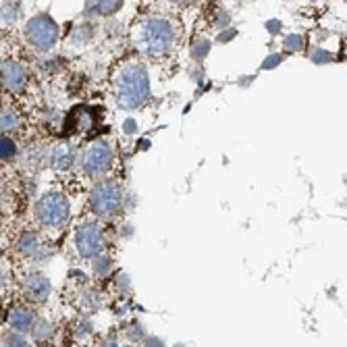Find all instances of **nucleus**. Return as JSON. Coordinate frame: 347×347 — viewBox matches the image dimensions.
<instances>
[{"label": "nucleus", "mask_w": 347, "mask_h": 347, "mask_svg": "<svg viewBox=\"0 0 347 347\" xmlns=\"http://www.w3.org/2000/svg\"><path fill=\"white\" fill-rule=\"evenodd\" d=\"M233 36H235V29H227V31H223V33H221L219 40H221V42H229Z\"/></svg>", "instance_id": "21"}, {"label": "nucleus", "mask_w": 347, "mask_h": 347, "mask_svg": "<svg viewBox=\"0 0 347 347\" xmlns=\"http://www.w3.org/2000/svg\"><path fill=\"white\" fill-rule=\"evenodd\" d=\"M52 167L56 171H67L73 167V160H75V154L71 150V146L69 144H58L54 146V150H52Z\"/></svg>", "instance_id": "9"}, {"label": "nucleus", "mask_w": 347, "mask_h": 347, "mask_svg": "<svg viewBox=\"0 0 347 347\" xmlns=\"http://www.w3.org/2000/svg\"><path fill=\"white\" fill-rule=\"evenodd\" d=\"M90 6L92 13H100V15H108V13H115L121 8V2H117V0H112V2H92V4H85Z\"/></svg>", "instance_id": "11"}, {"label": "nucleus", "mask_w": 347, "mask_h": 347, "mask_svg": "<svg viewBox=\"0 0 347 347\" xmlns=\"http://www.w3.org/2000/svg\"><path fill=\"white\" fill-rule=\"evenodd\" d=\"M303 46V38L301 36H289L285 40V48L287 50H299Z\"/></svg>", "instance_id": "17"}, {"label": "nucleus", "mask_w": 347, "mask_h": 347, "mask_svg": "<svg viewBox=\"0 0 347 347\" xmlns=\"http://www.w3.org/2000/svg\"><path fill=\"white\" fill-rule=\"evenodd\" d=\"M279 63H281V56H279V54H273V58H266V60H264L262 67H264V69H273V67H276Z\"/></svg>", "instance_id": "19"}, {"label": "nucleus", "mask_w": 347, "mask_h": 347, "mask_svg": "<svg viewBox=\"0 0 347 347\" xmlns=\"http://www.w3.org/2000/svg\"><path fill=\"white\" fill-rule=\"evenodd\" d=\"M25 36L38 50H48L58 40V25L48 15H38L27 23Z\"/></svg>", "instance_id": "5"}, {"label": "nucleus", "mask_w": 347, "mask_h": 347, "mask_svg": "<svg viewBox=\"0 0 347 347\" xmlns=\"http://www.w3.org/2000/svg\"><path fill=\"white\" fill-rule=\"evenodd\" d=\"M123 129H125V133H133L135 129H137V125H135V121L133 119H129V121H125V125H123Z\"/></svg>", "instance_id": "20"}, {"label": "nucleus", "mask_w": 347, "mask_h": 347, "mask_svg": "<svg viewBox=\"0 0 347 347\" xmlns=\"http://www.w3.org/2000/svg\"><path fill=\"white\" fill-rule=\"evenodd\" d=\"M38 249H40V239L36 235H23L19 239V251L25 256H36L38 254Z\"/></svg>", "instance_id": "10"}, {"label": "nucleus", "mask_w": 347, "mask_h": 347, "mask_svg": "<svg viewBox=\"0 0 347 347\" xmlns=\"http://www.w3.org/2000/svg\"><path fill=\"white\" fill-rule=\"evenodd\" d=\"M208 50H210V42H208V40H198L196 44L192 46V56L194 58H204L208 54Z\"/></svg>", "instance_id": "16"}, {"label": "nucleus", "mask_w": 347, "mask_h": 347, "mask_svg": "<svg viewBox=\"0 0 347 347\" xmlns=\"http://www.w3.org/2000/svg\"><path fill=\"white\" fill-rule=\"evenodd\" d=\"M29 287L33 289V293H38L40 297H44V296H48L50 285H48V281H46L42 274H33V276H31V285H29Z\"/></svg>", "instance_id": "12"}, {"label": "nucleus", "mask_w": 347, "mask_h": 347, "mask_svg": "<svg viewBox=\"0 0 347 347\" xmlns=\"http://www.w3.org/2000/svg\"><path fill=\"white\" fill-rule=\"evenodd\" d=\"M15 324H17V326H19V324H21V326L27 324V314H17V316H15Z\"/></svg>", "instance_id": "22"}, {"label": "nucleus", "mask_w": 347, "mask_h": 347, "mask_svg": "<svg viewBox=\"0 0 347 347\" xmlns=\"http://www.w3.org/2000/svg\"><path fill=\"white\" fill-rule=\"evenodd\" d=\"M133 42L137 50L148 58L167 56L173 48V42H175V27L169 19L150 17V19H144L135 27Z\"/></svg>", "instance_id": "2"}, {"label": "nucleus", "mask_w": 347, "mask_h": 347, "mask_svg": "<svg viewBox=\"0 0 347 347\" xmlns=\"http://www.w3.org/2000/svg\"><path fill=\"white\" fill-rule=\"evenodd\" d=\"M75 248L81 258L98 256L104 248V233L100 229V224H96L94 221L81 223L75 231Z\"/></svg>", "instance_id": "6"}, {"label": "nucleus", "mask_w": 347, "mask_h": 347, "mask_svg": "<svg viewBox=\"0 0 347 347\" xmlns=\"http://www.w3.org/2000/svg\"><path fill=\"white\" fill-rule=\"evenodd\" d=\"M123 204V189L115 181H104L98 183L90 194V206L98 216L115 214Z\"/></svg>", "instance_id": "3"}, {"label": "nucleus", "mask_w": 347, "mask_h": 347, "mask_svg": "<svg viewBox=\"0 0 347 347\" xmlns=\"http://www.w3.org/2000/svg\"><path fill=\"white\" fill-rule=\"evenodd\" d=\"M110 162H112V148L104 140L92 142L81 152V169L88 175H102L104 171L110 169Z\"/></svg>", "instance_id": "7"}, {"label": "nucleus", "mask_w": 347, "mask_h": 347, "mask_svg": "<svg viewBox=\"0 0 347 347\" xmlns=\"http://www.w3.org/2000/svg\"><path fill=\"white\" fill-rule=\"evenodd\" d=\"M94 268H96V273H100V274H104V271H106V268H108V260L106 258H98L96 260V264H94Z\"/></svg>", "instance_id": "18"}, {"label": "nucleus", "mask_w": 347, "mask_h": 347, "mask_svg": "<svg viewBox=\"0 0 347 347\" xmlns=\"http://www.w3.org/2000/svg\"><path fill=\"white\" fill-rule=\"evenodd\" d=\"M36 216L44 227H58L69 216V199L58 192L42 196L36 206Z\"/></svg>", "instance_id": "4"}, {"label": "nucleus", "mask_w": 347, "mask_h": 347, "mask_svg": "<svg viewBox=\"0 0 347 347\" xmlns=\"http://www.w3.org/2000/svg\"><path fill=\"white\" fill-rule=\"evenodd\" d=\"M2 83L11 92H19L25 85V69L17 60L8 58L2 63Z\"/></svg>", "instance_id": "8"}, {"label": "nucleus", "mask_w": 347, "mask_h": 347, "mask_svg": "<svg viewBox=\"0 0 347 347\" xmlns=\"http://www.w3.org/2000/svg\"><path fill=\"white\" fill-rule=\"evenodd\" d=\"M17 15H19V4L15 2H2V23L13 25Z\"/></svg>", "instance_id": "13"}, {"label": "nucleus", "mask_w": 347, "mask_h": 347, "mask_svg": "<svg viewBox=\"0 0 347 347\" xmlns=\"http://www.w3.org/2000/svg\"><path fill=\"white\" fill-rule=\"evenodd\" d=\"M17 125H19V117L11 108H4L2 110V131H13Z\"/></svg>", "instance_id": "14"}, {"label": "nucleus", "mask_w": 347, "mask_h": 347, "mask_svg": "<svg viewBox=\"0 0 347 347\" xmlns=\"http://www.w3.org/2000/svg\"><path fill=\"white\" fill-rule=\"evenodd\" d=\"M106 347H115V345H112V343H110V345H106Z\"/></svg>", "instance_id": "24"}, {"label": "nucleus", "mask_w": 347, "mask_h": 347, "mask_svg": "<svg viewBox=\"0 0 347 347\" xmlns=\"http://www.w3.org/2000/svg\"><path fill=\"white\" fill-rule=\"evenodd\" d=\"M15 152H17L15 142L11 140V137L2 135V142H0V154H2V158H13Z\"/></svg>", "instance_id": "15"}, {"label": "nucleus", "mask_w": 347, "mask_h": 347, "mask_svg": "<svg viewBox=\"0 0 347 347\" xmlns=\"http://www.w3.org/2000/svg\"><path fill=\"white\" fill-rule=\"evenodd\" d=\"M115 100L123 110H135L150 98V79L140 63H127L112 81Z\"/></svg>", "instance_id": "1"}, {"label": "nucleus", "mask_w": 347, "mask_h": 347, "mask_svg": "<svg viewBox=\"0 0 347 347\" xmlns=\"http://www.w3.org/2000/svg\"><path fill=\"white\" fill-rule=\"evenodd\" d=\"M266 27H268V31L276 33V31L281 29V23H279V21H268V25H266Z\"/></svg>", "instance_id": "23"}]
</instances>
